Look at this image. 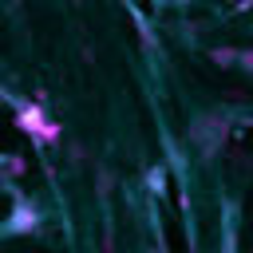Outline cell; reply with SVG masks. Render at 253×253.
<instances>
[{"instance_id": "obj_1", "label": "cell", "mask_w": 253, "mask_h": 253, "mask_svg": "<svg viewBox=\"0 0 253 253\" xmlns=\"http://www.w3.org/2000/svg\"><path fill=\"white\" fill-rule=\"evenodd\" d=\"M24 123H28V130H36V134H43V138H51V134H55V130L36 115V111H24Z\"/></svg>"}]
</instances>
